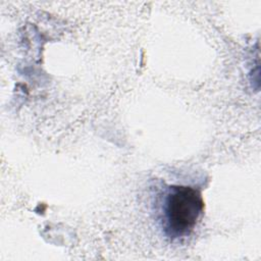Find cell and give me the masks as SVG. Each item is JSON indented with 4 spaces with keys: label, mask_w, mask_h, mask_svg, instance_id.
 Wrapping results in <instances>:
<instances>
[{
    "label": "cell",
    "mask_w": 261,
    "mask_h": 261,
    "mask_svg": "<svg viewBox=\"0 0 261 261\" xmlns=\"http://www.w3.org/2000/svg\"><path fill=\"white\" fill-rule=\"evenodd\" d=\"M204 211L201 193L187 186L168 188L162 204V226L167 237L188 236Z\"/></svg>",
    "instance_id": "6da1fadb"
}]
</instances>
